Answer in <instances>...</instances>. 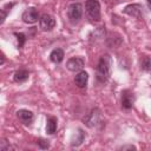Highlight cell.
<instances>
[{"instance_id":"1","label":"cell","mask_w":151,"mask_h":151,"mask_svg":"<svg viewBox=\"0 0 151 151\" xmlns=\"http://www.w3.org/2000/svg\"><path fill=\"white\" fill-rule=\"evenodd\" d=\"M96 73H97V79L100 83H105L109 80L111 74V57L109 54H104L100 57L96 68Z\"/></svg>"},{"instance_id":"2","label":"cell","mask_w":151,"mask_h":151,"mask_svg":"<svg viewBox=\"0 0 151 151\" xmlns=\"http://www.w3.org/2000/svg\"><path fill=\"white\" fill-rule=\"evenodd\" d=\"M85 9L92 21L100 20V5L98 0H87L85 4Z\"/></svg>"},{"instance_id":"3","label":"cell","mask_w":151,"mask_h":151,"mask_svg":"<svg viewBox=\"0 0 151 151\" xmlns=\"http://www.w3.org/2000/svg\"><path fill=\"white\" fill-rule=\"evenodd\" d=\"M83 15V5L79 2H73L68 6L67 9V17L71 24H77Z\"/></svg>"},{"instance_id":"4","label":"cell","mask_w":151,"mask_h":151,"mask_svg":"<svg viewBox=\"0 0 151 151\" xmlns=\"http://www.w3.org/2000/svg\"><path fill=\"white\" fill-rule=\"evenodd\" d=\"M84 123L88 126V127H97L98 125L101 124V113L98 109H93L85 118H84Z\"/></svg>"},{"instance_id":"5","label":"cell","mask_w":151,"mask_h":151,"mask_svg":"<svg viewBox=\"0 0 151 151\" xmlns=\"http://www.w3.org/2000/svg\"><path fill=\"white\" fill-rule=\"evenodd\" d=\"M39 26H40V28H41L42 31L50 32V31H52V29L54 28V26H55V20H54V18H53L52 15L45 13V14H42V15L40 17V19H39Z\"/></svg>"},{"instance_id":"6","label":"cell","mask_w":151,"mask_h":151,"mask_svg":"<svg viewBox=\"0 0 151 151\" xmlns=\"http://www.w3.org/2000/svg\"><path fill=\"white\" fill-rule=\"evenodd\" d=\"M84 65H85V60L81 57L70 58L67 60V63H66L67 70H70L72 72H79V71H81V68L84 67Z\"/></svg>"},{"instance_id":"7","label":"cell","mask_w":151,"mask_h":151,"mask_svg":"<svg viewBox=\"0 0 151 151\" xmlns=\"http://www.w3.org/2000/svg\"><path fill=\"white\" fill-rule=\"evenodd\" d=\"M22 21L26 22V24H34L38 21L39 18V14H38V11L34 8V7H28L24 13H22Z\"/></svg>"},{"instance_id":"8","label":"cell","mask_w":151,"mask_h":151,"mask_svg":"<svg viewBox=\"0 0 151 151\" xmlns=\"http://www.w3.org/2000/svg\"><path fill=\"white\" fill-rule=\"evenodd\" d=\"M133 103H134V96H133V93L131 91H129V90L123 91L122 92V106L124 109L129 110V109L132 107Z\"/></svg>"},{"instance_id":"9","label":"cell","mask_w":151,"mask_h":151,"mask_svg":"<svg viewBox=\"0 0 151 151\" xmlns=\"http://www.w3.org/2000/svg\"><path fill=\"white\" fill-rule=\"evenodd\" d=\"M124 13L130 15V17H134V18H139L142 14V6L138 4H131L127 5L124 8Z\"/></svg>"},{"instance_id":"10","label":"cell","mask_w":151,"mask_h":151,"mask_svg":"<svg viewBox=\"0 0 151 151\" xmlns=\"http://www.w3.org/2000/svg\"><path fill=\"white\" fill-rule=\"evenodd\" d=\"M87 80H88V74H87V72H85V71H79L78 74L74 77V83H76V85H77L78 87H80V88L86 87Z\"/></svg>"},{"instance_id":"11","label":"cell","mask_w":151,"mask_h":151,"mask_svg":"<svg viewBox=\"0 0 151 151\" xmlns=\"http://www.w3.org/2000/svg\"><path fill=\"white\" fill-rule=\"evenodd\" d=\"M28 77H29V72L27 70H25V68H21V70H18L14 73L13 79H14L15 83H24V81H26L28 79Z\"/></svg>"},{"instance_id":"12","label":"cell","mask_w":151,"mask_h":151,"mask_svg":"<svg viewBox=\"0 0 151 151\" xmlns=\"http://www.w3.org/2000/svg\"><path fill=\"white\" fill-rule=\"evenodd\" d=\"M17 116H18V118H19L22 123H25V124L31 123L32 119H33V113H32L31 111H28V110H19V111L17 112Z\"/></svg>"},{"instance_id":"13","label":"cell","mask_w":151,"mask_h":151,"mask_svg":"<svg viewBox=\"0 0 151 151\" xmlns=\"http://www.w3.org/2000/svg\"><path fill=\"white\" fill-rule=\"evenodd\" d=\"M64 57H65V54H64V51H63L61 48H54V50L51 52V54H50L51 61H53V63H55V64L61 63L63 59H64Z\"/></svg>"},{"instance_id":"14","label":"cell","mask_w":151,"mask_h":151,"mask_svg":"<svg viewBox=\"0 0 151 151\" xmlns=\"http://www.w3.org/2000/svg\"><path fill=\"white\" fill-rule=\"evenodd\" d=\"M57 130V118L54 117H50L47 119V124H46V131L48 134H53Z\"/></svg>"},{"instance_id":"15","label":"cell","mask_w":151,"mask_h":151,"mask_svg":"<svg viewBox=\"0 0 151 151\" xmlns=\"http://www.w3.org/2000/svg\"><path fill=\"white\" fill-rule=\"evenodd\" d=\"M140 65H142V68L145 70V71H151V58L149 57H144L140 61Z\"/></svg>"},{"instance_id":"16","label":"cell","mask_w":151,"mask_h":151,"mask_svg":"<svg viewBox=\"0 0 151 151\" xmlns=\"http://www.w3.org/2000/svg\"><path fill=\"white\" fill-rule=\"evenodd\" d=\"M15 37H17V39H18V46H19V47H22L24 44H25V41H26L25 34H24V33H15Z\"/></svg>"},{"instance_id":"17","label":"cell","mask_w":151,"mask_h":151,"mask_svg":"<svg viewBox=\"0 0 151 151\" xmlns=\"http://www.w3.org/2000/svg\"><path fill=\"white\" fill-rule=\"evenodd\" d=\"M38 145H39L40 149H47V147L50 146V143H48V140L39 139V140H38Z\"/></svg>"},{"instance_id":"18","label":"cell","mask_w":151,"mask_h":151,"mask_svg":"<svg viewBox=\"0 0 151 151\" xmlns=\"http://www.w3.org/2000/svg\"><path fill=\"white\" fill-rule=\"evenodd\" d=\"M9 149H12L11 145H8L5 140L1 142V144H0V150H1V151H7V150H9Z\"/></svg>"},{"instance_id":"19","label":"cell","mask_w":151,"mask_h":151,"mask_svg":"<svg viewBox=\"0 0 151 151\" xmlns=\"http://www.w3.org/2000/svg\"><path fill=\"white\" fill-rule=\"evenodd\" d=\"M120 149H123V150H125V149H131V150H136V146H133V145H127V146H122Z\"/></svg>"},{"instance_id":"20","label":"cell","mask_w":151,"mask_h":151,"mask_svg":"<svg viewBox=\"0 0 151 151\" xmlns=\"http://www.w3.org/2000/svg\"><path fill=\"white\" fill-rule=\"evenodd\" d=\"M4 63H5V57H4V55H2V57H1V65H2V64H4Z\"/></svg>"},{"instance_id":"21","label":"cell","mask_w":151,"mask_h":151,"mask_svg":"<svg viewBox=\"0 0 151 151\" xmlns=\"http://www.w3.org/2000/svg\"><path fill=\"white\" fill-rule=\"evenodd\" d=\"M146 1H147V4H149V6L151 7V0H146Z\"/></svg>"}]
</instances>
